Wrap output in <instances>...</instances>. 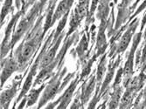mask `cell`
Masks as SVG:
<instances>
[{
  "label": "cell",
  "instance_id": "cell-23",
  "mask_svg": "<svg viewBox=\"0 0 146 109\" xmlns=\"http://www.w3.org/2000/svg\"><path fill=\"white\" fill-rule=\"evenodd\" d=\"M2 1H4V0H1V2H2Z\"/></svg>",
  "mask_w": 146,
  "mask_h": 109
},
{
  "label": "cell",
  "instance_id": "cell-20",
  "mask_svg": "<svg viewBox=\"0 0 146 109\" xmlns=\"http://www.w3.org/2000/svg\"><path fill=\"white\" fill-rule=\"evenodd\" d=\"M39 1H40L42 4H45V3H46V1H47V0H39Z\"/></svg>",
  "mask_w": 146,
  "mask_h": 109
},
{
  "label": "cell",
  "instance_id": "cell-7",
  "mask_svg": "<svg viewBox=\"0 0 146 109\" xmlns=\"http://www.w3.org/2000/svg\"><path fill=\"white\" fill-rule=\"evenodd\" d=\"M137 25H138V22L135 19L133 21V23L129 25V27L127 29V31L124 32V34L123 35V37H122V38L120 40V42H119V44L117 46L116 51H117L118 53L123 52L127 49L129 44L130 43V40H131L132 37H133V35H134V33L136 32Z\"/></svg>",
  "mask_w": 146,
  "mask_h": 109
},
{
  "label": "cell",
  "instance_id": "cell-9",
  "mask_svg": "<svg viewBox=\"0 0 146 109\" xmlns=\"http://www.w3.org/2000/svg\"><path fill=\"white\" fill-rule=\"evenodd\" d=\"M107 22H101L100 28L96 38V47H97V56L101 55L102 53L104 52V51L107 48V38H106V34H105V30L107 29Z\"/></svg>",
  "mask_w": 146,
  "mask_h": 109
},
{
  "label": "cell",
  "instance_id": "cell-2",
  "mask_svg": "<svg viewBox=\"0 0 146 109\" xmlns=\"http://www.w3.org/2000/svg\"><path fill=\"white\" fill-rule=\"evenodd\" d=\"M43 5L44 4H42L40 1H39V3H36L33 5V7L31 9V11L28 12V14L25 15V18L19 21L11 37V48L14 47V46L23 38V36L26 33V32L31 29L32 25L33 24L36 18H38V14L39 11L41 10Z\"/></svg>",
  "mask_w": 146,
  "mask_h": 109
},
{
  "label": "cell",
  "instance_id": "cell-6",
  "mask_svg": "<svg viewBox=\"0 0 146 109\" xmlns=\"http://www.w3.org/2000/svg\"><path fill=\"white\" fill-rule=\"evenodd\" d=\"M21 79H16L13 80V82L11 84V86L3 91L1 92V108H8L9 105L11 103V101L12 100V99L15 97V95L17 93L18 88L20 86L21 83Z\"/></svg>",
  "mask_w": 146,
  "mask_h": 109
},
{
  "label": "cell",
  "instance_id": "cell-18",
  "mask_svg": "<svg viewBox=\"0 0 146 109\" xmlns=\"http://www.w3.org/2000/svg\"><path fill=\"white\" fill-rule=\"evenodd\" d=\"M15 3H16V7L18 10H20V7L23 4V0H15Z\"/></svg>",
  "mask_w": 146,
  "mask_h": 109
},
{
  "label": "cell",
  "instance_id": "cell-8",
  "mask_svg": "<svg viewBox=\"0 0 146 109\" xmlns=\"http://www.w3.org/2000/svg\"><path fill=\"white\" fill-rule=\"evenodd\" d=\"M74 1V0H61L54 11V18H52V25L57 20H60L63 16L69 12Z\"/></svg>",
  "mask_w": 146,
  "mask_h": 109
},
{
  "label": "cell",
  "instance_id": "cell-3",
  "mask_svg": "<svg viewBox=\"0 0 146 109\" xmlns=\"http://www.w3.org/2000/svg\"><path fill=\"white\" fill-rule=\"evenodd\" d=\"M19 70V65L15 57L1 59V87H3L8 79L16 71Z\"/></svg>",
  "mask_w": 146,
  "mask_h": 109
},
{
  "label": "cell",
  "instance_id": "cell-5",
  "mask_svg": "<svg viewBox=\"0 0 146 109\" xmlns=\"http://www.w3.org/2000/svg\"><path fill=\"white\" fill-rule=\"evenodd\" d=\"M63 36H64V33L62 32L60 34V36L58 38V39L56 40V41L52 44L54 46H52L47 52H45L44 55L41 57L40 59V62H39V66L38 68L39 69H42V68L44 67H46L47 65H49L52 61H54L56 58V54H57V51L59 49V46L61 43V40L63 38Z\"/></svg>",
  "mask_w": 146,
  "mask_h": 109
},
{
  "label": "cell",
  "instance_id": "cell-12",
  "mask_svg": "<svg viewBox=\"0 0 146 109\" xmlns=\"http://www.w3.org/2000/svg\"><path fill=\"white\" fill-rule=\"evenodd\" d=\"M110 0H100L96 16L101 22H107V18L109 17L110 10Z\"/></svg>",
  "mask_w": 146,
  "mask_h": 109
},
{
  "label": "cell",
  "instance_id": "cell-16",
  "mask_svg": "<svg viewBox=\"0 0 146 109\" xmlns=\"http://www.w3.org/2000/svg\"><path fill=\"white\" fill-rule=\"evenodd\" d=\"M12 3L13 0H4L3 6L1 8V26L4 24L7 15L12 11Z\"/></svg>",
  "mask_w": 146,
  "mask_h": 109
},
{
  "label": "cell",
  "instance_id": "cell-1",
  "mask_svg": "<svg viewBox=\"0 0 146 109\" xmlns=\"http://www.w3.org/2000/svg\"><path fill=\"white\" fill-rule=\"evenodd\" d=\"M65 73H66V69H64L60 73H58L54 77H52V79L50 80V82L46 86L45 91L43 92L40 99H39V102L38 105V108L44 106L50 100H52V99L59 93L60 91H61L66 87V85L69 82L71 78L74 75V73L68 74V76L66 78V80L61 84V79H62Z\"/></svg>",
  "mask_w": 146,
  "mask_h": 109
},
{
  "label": "cell",
  "instance_id": "cell-4",
  "mask_svg": "<svg viewBox=\"0 0 146 109\" xmlns=\"http://www.w3.org/2000/svg\"><path fill=\"white\" fill-rule=\"evenodd\" d=\"M79 81H80L79 78H75L71 82L69 87L67 88V90L64 92L63 95L59 99V100H55L54 103L48 105L46 106V108H52L54 106H57L58 108H66L70 104V102L72 101L74 92L77 87Z\"/></svg>",
  "mask_w": 146,
  "mask_h": 109
},
{
  "label": "cell",
  "instance_id": "cell-11",
  "mask_svg": "<svg viewBox=\"0 0 146 109\" xmlns=\"http://www.w3.org/2000/svg\"><path fill=\"white\" fill-rule=\"evenodd\" d=\"M96 76H91L89 80L87 83L84 84V86L82 87V92H81V98L83 102V105L89 100V98L94 92L95 87H96Z\"/></svg>",
  "mask_w": 146,
  "mask_h": 109
},
{
  "label": "cell",
  "instance_id": "cell-10",
  "mask_svg": "<svg viewBox=\"0 0 146 109\" xmlns=\"http://www.w3.org/2000/svg\"><path fill=\"white\" fill-rule=\"evenodd\" d=\"M106 71H107V55H103L101 59L100 62L98 64V67H97V70H96V94L97 95L99 93L100 91V87L102 84V81L105 78L106 75Z\"/></svg>",
  "mask_w": 146,
  "mask_h": 109
},
{
  "label": "cell",
  "instance_id": "cell-17",
  "mask_svg": "<svg viewBox=\"0 0 146 109\" xmlns=\"http://www.w3.org/2000/svg\"><path fill=\"white\" fill-rule=\"evenodd\" d=\"M99 2H100V0H92V1H91V6L89 8V16H88L89 18L92 17V15L94 14V12L97 9Z\"/></svg>",
  "mask_w": 146,
  "mask_h": 109
},
{
  "label": "cell",
  "instance_id": "cell-21",
  "mask_svg": "<svg viewBox=\"0 0 146 109\" xmlns=\"http://www.w3.org/2000/svg\"><path fill=\"white\" fill-rule=\"evenodd\" d=\"M119 0H114V4H117Z\"/></svg>",
  "mask_w": 146,
  "mask_h": 109
},
{
  "label": "cell",
  "instance_id": "cell-19",
  "mask_svg": "<svg viewBox=\"0 0 146 109\" xmlns=\"http://www.w3.org/2000/svg\"><path fill=\"white\" fill-rule=\"evenodd\" d=\"M143 38H144L145 43H146V29H145V31H144V35H143Z\"/></svg>",
  "mask_w": 146,
  "mask_h": 109
},
{
  "label": "cell",
  "instance_id": "cell-14",
  "mask_svg": "<svg viewBox=\"0 0 146 109\" xmlns=\"http://www.w3.org/2000/svg\"><path fill=\"white\" fill-rule=\"evenodd\" d=\"M114 91L112 93V96L110 98V103L108 105L109 108H116L120 105L121 101V96H122V88L117 86V87H113Z\"/></svg>",
  "mask_w": 146,
  "mask_h": 109
},
{
  "label": "cell",
  "instance_id": "cell-22",
  "mask_svg": "<svg viewBox=\"0 0 146 109\" xmlns=\"http://www.w3.org/2000/svg\"><path fill=\"white\" fill-rule=\"evenodd\" d=\"M144 92V93L146 94V86H145V88H144V92Z\"/></svg>",
  "mask_w": 146,
  "mask_h": 109
},
{
  "label": "cell",
  "instance_id": "cell-13",
  "mask_svg": "<svg viewBox=\"0 0 146 109\" xmlns=\"http://www.w3.org/2000/svg\"><path fill=\"white\" fill-rule=\"evenodd\" d=\"M46 84L42 83V85L39 87L38 88L35 89L33 88L32 90H30L28 95H26V98H27V102H26V106H32L33 105H34L37 100H38L39 95L41 94L42 91L46 88Z\"/></svg>",
  "mask_w": 146,
  "mask_h": 109
},
{
  "label": "cell",
  "instance_id": "cell-15",
  "mask_svg": "<svg viewBox=\"0 0 146 109\" xmlns=\"http://www.w3.org/2000/svg\"><path fill=\"white\" fill-rule=\"evenodd\" d=\"M88 35L84 34L80 41L77 48H76V52L78 54V56L80 57V59H82L84 58V56L86 55V52L88 50Z\"/></svg>",
  "mask_w": 146,
  "mask_h": 109
}]
</instances>
